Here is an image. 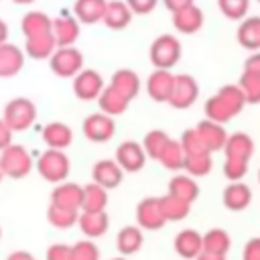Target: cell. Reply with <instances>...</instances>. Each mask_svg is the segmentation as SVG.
Instances as JSON below:
<instances>
[{
  "instance_id": "obj_24",
  "label": "cell",
  "mask_w": 260,
  "mask_h": 260,
  "mask_svg": "<svg viewBox=\"0 0 260 260\" xmlns=\"http://www.w3.org/2000/svg\"><path fill=\"white\" fill-rule=\"evenodd\" d=\"M102 20H104V24H106L108 28H112V30H122V28H126V26L130 24V20H132V10L128 8L126 2H122V0H112V2H108Z\"/></svg>"
},
{
  "instance_id": "obj_53",
  "label": "cell",
  "mask_w": 260,
  "mask_h": 260,
  "mask_svg": "<svg viewBox=\"0 0 260 260\" xmlns=\"http://www.w3.org/2000/svg\"><path fill=\"white\" fill-rule=\"evenodd\" d=\"M12 2H16V4H30L32 0H12Z\"/></svg>"
},
{
  "instance_id": "obj_51",
  "label": "cell",
  "mask_w": 260,
  "mask_h": 260,
  "mask_svg": "<svg viewBox=\"0 0 260 260\" xmlns=\"http://www.w3.org/2000/svg\"><path fill=\"white\" fill-rule=\"evenodd\" d=\"M195 260H225V256H223V254H213V252H205V250H201L199 256H197Z\"/></svg>"
},
{
  "instance_id": "obj_5",
  "label": "cell",
  "mask_w": 260,
  "mask_h": 260,
  "mask_svg": "<svg viewBox=\"0 0 260 260\" xmlns=\"http://www.w3.org/2000/svg\"><path fill=\"white\" fill-rule=\"evenodd\" d=\"M0 167L4 177L24 179L32 171V158L22 144H10L0 152Z\"/></svg>"
},
{
  "instance_id": "obj_19",
  "label": "cell",
  "mask_w": 260,
  "mask_h": 260,
  "mask_svg": "<svg viewBox=\"0 0 260 260\" xmlns=\"http://www.w3.org/2000/svg\"><path fill=\"white\" fill-rule=\"evenodd\" d=\"M53 37L57 47H71L79 37V20L69 14H61L53 20Z\"/></svg>"
},
{
  "instance_id": "obj_58",
  "label": "cell",
  "mask_w": 260,
  "mask_h": 260,
  "mask_svg": "<svg viewBox=\"0 0 260 260\" xmlns=\"http://www.w3.org/2000/svg\"><path fill=\"white\" fill-rule=\"evenodd\" d=\"M258 2H260V0H258Z\"/></svg>"
},
{
  "instance_id": "obj_14",
  "label": "cell",
  "mask_w": 260,
  "mask_h": 260,
  "mask_svg": "<svg viewBox=\"0 0 260 260\" xmlns=\"http://www.w3.org/2000/svg\"><path fill=\"white\" fill-rule=\"evenodd\" d=\"M173 83H175V75L169 69H154L146 79V93L154 102H160V104L169 102Z\"/></svg>"
},
{
  "instance_id": "obj_52",
  "label": "cell",
  "mask_w": 260,
  "mask_h": 260,
  "mask_svg": "<svg viewBox=\"0 0 260 260\" xmlns=\"http://www.w3.org/2000/svg\"><path fill=\"white\" fill-rule=\"evenodd\" d=\"M6 39H8V26H6V22L0 18V45L6 43Z\"/></svg>"
},
{
  "instance_id": "obj_17",
  "label": "cell",
  "mask_w": 260,
  "mask_h": 260,
  "mask_svg": "<svg viewBox=\"0 0 260 260\" xmlns=\"http://www.w3.org/2000/svg\"><path fill=\"white\" fill-rule=\"evenodd\" d=\"M195 130L199 132V136H201V140H203V144H205V148L209 150V152H215V150H223V146H225V140H228V132H225V128H223V124H217V122H213V120H201L197 126H195Z\"/></svg>"
},
{
  "instance_id": "obj_40",
  "label": "cell",
  "mask_w": 260,
  "mask_h": 260,
  "mask_svg": "<svg viewBox=\"0 0 260 260\" xmlns=\"http://www.w3.org/2000/svg\"><path fill=\"white\" fill-rule=\"evenodd\" d=\"M169 138H171V136H169L165 130H150V132H146V136H144V140H142V148H144L146 156L156 160L158 154H160V150H162V146L167 144Z\"/></svg>"
},
{
  "instance_id": "obj_15",
  "label": "cell",
  "mask_w": 260,
  "mask_h": 260,
  "mask_svg": "<svg viewBox=\"0 0 260 260\" xmlns=\"http://www.w3.org/2000/svg\"><path fill=\"white\" fill-rule=\"evenodd\" d=\"M51 203L65 207V209H75L81 211V203H83V187L77 183H59L53 193H51Z\"/></svg>"
},
{
  "instance_id": "obj_42",
  "label": "cell",
  "mask_w": 260,
  "mask_h": 260,
  "mask_svg": "<svg viewBox=\"0 0 260 260\" xmlns=\"http://www.w3.org/2000/svg\"><path fill=\"white\" fill-rule=\"evenodd\" d=\"M69 260H100V248L95 246L93 240H79L71 246V256Z\"/></svg>"
},
{
  "instance_id": "obj_23",
  "label": "cell",
  "mask_w": 260,
  "mask_h": 260,
  "mask_svg": "<svg viewBox=\"0 0 260 260\" xmlns=\"http://www.w3.org/2000/svg\"><path fill=\"white\" fill-rule=\"evenodd\" d=\"M43 140L49 148L65 150L73 142V130L63 122H51L43 128Z\"/></svg>"
},
{
  "instance_id": "obj_16",
  "label": "cell",
  "mask_w": 260,
  "mask_h": 260,
  "mask_svg": "<svg viewBox=\"0 0 260 260\" xmlns=\"http://www.w3.org/2000/svg\"><path fill=\"white\" fill-rule=\"evenodd\" d=\"M77 225H79L81 234L87 240H95V238H102L108 232L110 219H108L106 211H79Z\"/></svg>"
},
{
  "instance_id": "obj_12",
  "label": "cell",
  "mask_w": 260,
  "mask_h": 260,
  "mask_svg": "<svg viewBox=\"0 0 260 260\" xmlns=\"http://www.w3.org/2000/svg\"><path fill=\"white\" fill-rule=\"evenodd\" d=\"M124 173H138L144 162H146V152L140 142L136 140H124L116 148V158H114Z\"/></svg>"
},
{
  "instance_id": "obj_8",
  "label": "cell",
  "mask_w": 260,
  "mask_h": 260,
  "mask_svg": "<svg viewBox=\"0 0 260 260\" xmlns=\"http://www.w3.org/2000/svg\"><path fill=\"white\" fill-rule=\"evenodd\" d=\"M197 98H199V85H197L195 77H191L187 73L175 75V83H173L169 104L177 110H187L197 102Z\"/></svg>"
},
{
  "instance_id": "obj_25",
  "label": "cell",
  "mask_w": 260,
  "mask_h": 260,
  "mask_svg": "<svg viewBox=\"0 0 260 260\" xmlns=\"http://www.w3.org/2000/svg\"><path fill=\"white\" fill-rule=\"evenodd\" d=\"M144 236L138 225H124L116 236V248L122 256H132L142 248Z\"/></svg>"
},
{
  "instance_id": "obj_4",
  "label": "cell",
  "mask_w": 260,
  "mask_h": 260,
  "mask_svg": "<svg viewBox=\"0 0 260 260\" xmlns=\"http://www.w3.org/2000/svg\"><path fill=\"white\" fill-rule=\"evenodd\" d=\"M37 171L39 175L49 181V183H63L71 171V162H69V156L63 152V150H55V148H49L45 150L39 160H37Z\"/></svg>"
},
{
  "instance_id": "obj_37",
  "label": "cell",
  "mask_w": 260,
  "mask_h": 260,
  "mask_svg": "<svg viewBox=\"0 0 260 260\" xmlns=\"http://www.w3.org/2000/svg\"><path fill=\"white\" fill-rule=\"evenodd\" d=\"M77 217H79V211L75 209H65V207H59V205H53L49 203V209H47V219L53 228L57 230H69L77 223Z\"/></svg>"
},
{
  "instance_id": "obj_22",
  "label": "cell",
  "mask_w": 260,
  "mask_h": 260,
  "mask_svg": "<svg viewBox=\"0 0 260 260\" xmlns=\"http://www.w3.org/2000/svg\"><path fill=\"white\" fill-rule=\"evenodd\" d=\"M24 65V53L12 45L2 43L0 45V77H12L16 75Z\"/></svg>"
},
{
  "instance_id": "obj_45",
  "label": "cell",
  "mask_w": 260,
  "mask_h": 260,
  "mask_svg": "<svg viewBox=\"0 0 260 260\" xmlns=\"http://www.w3.org/2000/svg\"><path fill=\"white\" fill-rule=\"evenodd\" d=\"M124 2L132 10V14H148L154 10L158 0H124Z\"/></svg>"
},
{
  "instance_id": "obj_13",
  "label": "cell",
  "mask_w": 260,
  "mask_h": 260,
  "mask_svg": "<svg viewBox=\"0 0 260 260\" xmlns=\"http://www.w3.org/2000/svg\"><path fill=\"white\" fill-rule=\"evenodd\" d=\"M91 179H93V183L102 185L104 189H116L124 179V171L120 169V165L114 158H102L93 165Z\"/></svg>"
},
{
  "instance_id": "obj_34",
  "label": "cell",
  "mask_w": 260,
  "mask_h": 260,
  "mask_svg": "<svg viewBox=\"0 0 260 260\" xmlns=\"http://www.w3.org/2000/svg\"><path fill=\"white\" fill-rule=\"evenodd\" d=\"M106 205H108V189H104L93 181L83 187L81 211H106Z\"/></svg>"
},
{
  "instance_id": "obj_54",
  "label": "cell",
  "mask_w": 260,
  "mask_h": 260,
  "mask_svg": "<svg viewBox=\"0 0 260 260\" xmlns=\"http://www.w3.org/2000/svg\"><path fill=\"white\" fill-rule=\"evenodd\" d=\"M110 260H126V256H118V258H110Z\"/></svg>"
},
{
  "instance_id": "obj_3",
  "label": "cell",
  "mask_w": 260,
  "mask_h": 260,
  "mask_svg": "<svg viewBox=\"0 0 260 260\" xmlns=\"http://www.w3.org/2000/svg\"><path fill=\"white\" fill-rule=\"evenodd\" d=\"M2 120L12 132H24L37 120V106L28 98H14L4 106Z\"/></svg>"
},
{
  "instance_id": "obj_30",
  "label": "cell",
  "mask_w": 260,
  "mask_h": 260,
  "mask_svg": "<svg viewBox=\"0 0 260 260\" xmlns=\"http://www.w3.org/2000/svg\"><path fill=\"white\" fill-rule=\"evenodd\" d=\"M20 28L24 32V37H39V35H47L53 32V20L45 14V12H26L20 20Z\"/></svg>"
},
{
  "instance_id": "obj_27",
  "label": "cell",
  "mask_w": 260,
  "mask_h": 260,
  "mask_svg": "<svg viewBox=\"0 0 260 260\" xmlns=\"http://www.w3.org/2000/svg\"><path fill=\"white\" fill-rule=\"evenodd\" d=\"M110 85H112L116 91H120V93L130 102V100H134V98L138 95V91H140V77H138L132 69H118V71L112 75Z\"/></svg>"
},
{
  "instance_id": "obj_44",
  "label": "cell",
  "mask_w": 260,
  "mask_h": 260,
  "mask_svg": "<svg viewBox=\"0 0 260 260\" xmlns=\"http://www.w3.org/2000/svg\"><path fill=\"white\" fill-rule=\"evenodd\" d=\"M69 256H71V246L57 242V244H51L47 248L45 260H69Z\"/></svg>"
},
{
  "instance_id": "obj_10",
  "label": "cell",
  "mask_w": 260,
  "mask_h": 260,
  "mask_svg": "<svg viewBox=\"0 0 260 260\" xmlns=\"http://www.w3.org/2000/svg\"><path fill=\"white\" fill-rule=\"evenodd\" d=\"M104 79L98 71L93 69H81L75 77H73V93L77 100L81 102H91L98 100L102 89H104Z\"/></svg>"
},
{
  "instance_id": "obj_7",
  "label": "cell",
  "mask_w": 260,
  "mask_h": 260,
  "mask_svg": "<svg viewBox=\"0 0 260 260\" xmlns=\"http://www.w3.org/2000/svg\"><path fill=\"white\" fill-rule=\"evenodd\" d=\"M49 65H51L53 73L59 77H75L83 69V55L73 45L57 47L55 53L49 57Z\"/></svg>"
},
{
  "instance_id": "obj_57",
  "label": "cell",
  "mask_w": 260,
  "mask_h": 260,
  "mask_svg": "<svg viewBox=\"0 0 260 260\" xmlns=\"http://www.w3.org/2000/svg\"><path fill=\"white\" fill-rule=\"evenodd\" d=\"M258 181H260V171H258Z\"/></svg>"
},
{
  "instance_id": "obj_1",
  "label": "cell",
  "mask_w": 260,
  "mask_h": 260,
  "mask_svg": "<svg viewBox=\"0 0 260 260\" xmlns=\"http://www.w3.org/2000/svg\"><path fill=\"white\" fill-rule=\"evenodd\" d=\"M223 175L230 181H242L248 173V165L254 154V140L246 132L230 134L223 146Z\"/></svg>"
},
{
  "instance_id": "obj_31",
  "label": "cell",
  "mask_w": 260,
  "mask_h": 260,
  "mask_svg": "<svg viewBox=\"0 0 260 260\" xmlns=\"http://www.w3.org/2000/svg\"><path fill=\"white\" fill-rule=\"evenodd\" d=\"M169 195H175L187 203H193L199 197V185L191 175H175L169 181Z\"/></svg>"
},
{
  "instance_id": "obj_11",
  "label": "cell",
  "mask_w": 260,
  "mask_h": 260,
  "mask_svg": "<svg viewBox=\"0 0 260 260\" xmlns=\"http://www.w3.org/2000/svg\"><path fill=\"white\" fill-rule=\"evenodd\" d=\"M167 223L162 211H160V203L158 197H146L136 205V225L144 232H156Z\"/></svg>"
},
{
  "instance_id": "obj_55",
  "label": "cell",
  "mask_w": 260,
  "mask_h": 260,
  "mask_svg": "<svg viewBox=\"0 0 260 260\" xmlns=\"http://www.w3.org/2000/svg\"><path fill=\"white\" fill-rule=\"evenodd\" d=\"M2 177H4V173H2V167H0V181H2Z\"/></svg>"
},
{
  "instance_id": "obj_56",
  "label": "cell",
  "mask_w": 260,
  "mask_h": 260,
  "mask_svg": "<svg viewBox=\"0 0 260 260\" xmlns=\"http://www.w3.org/2000/svg\"><path fill=\"white\" fill-rule=\"evenodd\" d=\"M0 240H2V228H0Z\"/></svg>"
},
{
  "instance_id": "obj_50",
  "label": "cell",
  "mask_w": 260,
  "mask_h": 260,
  "mask_svg": "<svg viewBox=\"0 0 260 260\" xmlns=\"http://www.w3.org/2000/svg\"><path fill=\"white\" fill-rule=\"evenodd\" d=\"M6 260H39V258H35L32 254H28L24 250H16V252H10L6 256Z\"/></svg>"
},
{
  "instance_id": "obj_39",
  "label": "cell",
  "mask_w": 260,
  "mask_h": 260,
  "mask_svg": "<svg viewBox=\"0 0 260 260\" xmlns=\"http://www.w3.org/2000/svg\"><path fill=\"white\" fill-rule=\"evenodd\" d=\"M238 87L242 89V93L246 98V104H260V75L242 71Z\"/></svg>"
},
{
  "instance_id": "obj_6",
  "label": "cell",
  "mask_w": 260,
  "mask_h": 260,
  "mask_svg": "<svg viewBox=\"0 0 260 260\" xmlns=\"http://www.w3.org/2000/svg\"><path fill=\"white\" fill-rule=\"evenodd\" d=\"M181 59V43L173 35H160L150 45V63L156 69H171Z\"/></svg>"
},
{
  "instance_id": "obj_20",
  "label": "cell",
  "mask_w": 260,
  "mask_h": 260,
  "mask_svg": "<svg viewBox=\"0 0 260 260\" xmlns=\"http://www.w3.org/2000/svg\"><path fill=\"white\" fill-rule=\"evenodd\" d=\"M221 199L230 211H244L252 203V189L242 181H232L223 189Z\"/></svg>"
},
{
  "instance_id": "obj_26",
  "label": "cell",
  "mask_w": 260,
  "mask_h": 260,
  "mask_svg": "<svg viewBox=\"0 0 260 260\" xmlns=\"http://www.w3.org/2000/svg\"><path fill=\"white\" fill-rule=\"evenodd\" d=\"M108 0H75L73 4V14L79 22L83 24H93L104 18Z\"/></svg>"
},
{
  "instance_id": "obj_9",
  "label": "cell",
  "mask_w": 260,
  "mask_h": 260,
  "mask_svg": "<svg viewBox=\"0 0 260 260\" xmlns=\"http://www.w3.org/2000/svg\"><path fill=\"white\" fill-rule=\"evenodd\" d=\"M83 134L87 140L91 142H108L114 134H116V122L112 116L104 114V112H95L89 114L83 120Z\"/></svg>"
},
{
  "instance_id": "obj_2",
  "label": "cell",
  "mask_w": 260,
  "mask_h": 260,
  "mask_svg": "<svg viewBox=\"0 0 260 260\" xmlns=\"http://www.w3.org/2000/svg\"><path fill=\"white\" fill-rule=\"evenodd\" d=\"M246 106V98L242 89L234 83H228L219 87L207 102H205V118L213 120L217 124H225L232 118H236Z\"/></svg>"
},
{
  "instance_id": "obj_38",
  "label": "cell",
  "mask_w": 260,
  "mask_h": 260,
  "mask_svg": "<svg viewBox=\"0 0 260 260\" xmlns=\"http://www.w3.org/2000/svg\"><path fill=\"white\" fill-rule=\"evenodd\" d=\"M213 167V160H211V152H203V154H189L185 156V162H183V169L187 171V175H191L193 179L195 177H205Z\"/></svg>"
},
{
  "instance_id": "obj_33",
  "label": "cell",
  "mask_w": 260,
  "mask_h": 260,
  "mask_svg": "<svg viewBox=\"0 0 260 260\" xmlns=\"http://www.w3.org/2000/svg\"><path fill=\"white\" fill-rule=\"evenodd\" d=\"M158 203H160V211H162L167 221H181L191 211V203H187L175 195H169V193L158 197Z\"/></svg>"
},
{
  "instance_id": "obj_21",
  "label": "cell",
  "mask_w": 260,
  "mask_h": 260,
  "mask_svg": "<svg viewBox=\"0 0 260 260\" xmlns=\"http://www.w3.org/2000/svg\"><path fill=\"white\" fill-rule=\"evenodd\" d=\"M203 12L201 8H197L195 4L179 10V12H173V26L183 32V35H193L197 32L201 26H203Z\"/></svg>"
},
{
  "instance_id": "obj_28",
  "label": "cell",
  "mask_w": 260,
  "mask_h": 260,
  "mask_svg": "<svg viewBox=\"0 0 260 260\" xmlns=\"http://www.w3.org/2000/svg\"><path fill=\"white\" fill-rule=\"evenodd\" d=\"M238 43L248 51H260V16H248L238 26Z\"/></svg>"
},
{
  "instance_id": "obj_29",
  "label": "cell",
  "mask_w": 260,
  "mask_h": 260,
  "mask_svg": "<svg viewBox=\"0 0 260 260\" xmlns=\"http://www.w3.org/2000/svg\"><path fill=\"white\" fill-rule=\"evenodd\" d=\"M98 104H100V112H104V114H108V116L114 118V116L124 114L130 102H128L120 91H116L112 85H106V87L102 89L100 98H98Z\"/></svg>"
},
{
  "instance_id": "obj_47",
  "label": "cell",
  "mask_w": 260,
  "mask_h": 260,
  "mask_svg": "<svg viewBox=\"0 0 260 260\" xmlns=\"http://www.w3.org/2000/svg\"><path fill=\"white\" fill-rule=\"evenodd\" d=\"M12 134H14V132H12V130L8 128V124L0 118V152H2L6 146L12 144Z\"/></svg>"
},
{
  "instance_id": "obj_36",
  "label": "cell",
  "mask_w": 260,
  "mask_h": 260,
  "mask_svg": "<svg viewBox=\"0 0 260 260\" xmlns=\"http://www.w3.org/2000/svg\"><path fill=\"white\" fill-rule=\"evenodd\" d=\"M232 248V238L225 230L221 228H211L209 232L203 234V250L213 252V254H228Z\"/></svg>"
},
{
  "instance_id": "obj_18",
  "label": "cell",
  "mask_w": 260,
  "mask_h": 260,
  "mask_svg": "<svg viewBox=\"0 0 260 260\" xmlns=\"http://www.w3.org/2000/svg\"><path fill=\"white\" fill-rule=\"evenodd\" d=\"M175 252L185 258V260H195L199 256V252L203 250V236L197 232V230H181L177 236H175Z\"/></svg>"
},
{
  "instance_id": "obj_43",
  "label": "cell",
  "mask_w": 260,
  "mask_h": 260,
  "mask_svg": "<svg viewBox=\"0 0 260 260\" xmlns=\"http://www.w3.org/2000/svg\"><path fill=\"white\" fill-rule=\"evenodd\" d=\"M217 6L223 12V16H228L232 20H240L248 14L250 0H217Z\"/></svg>"
},
{
  "instance_id": "obj_35",
  "label": "cell",
  "mask_w": 260,
  "mask_h": 260,
  "mask_svg": "<svg viewBox=\"0 0 260 260\" xmlns=\"http://www.w3.org/2000/svg\"><path fill=\"white\" fill-rule=\"evenodd\" d=\"M156 160H158L165 169H169V171H179V169H183L185 152H183L181 142H179V140L169 138V140H167V144L162 146V150H160V154H158V158H156Z\"/></svg>"
},
{
  "instance_id": "obj_49",
  "label": "cell",
  "mask_w": 260,
  "mask_h": 260,
  "mask_svg": "<svg viewBox=\"0 0 260 260\" xmlns=\"http://www.w3.org/2000/svg\"><path fill=\"white\" fill-rule=\"evenodd\" d=\"M162 2H165V6L171 12H179V10H183V8H187V6L193 4V0H162Z\"/></svg>"
},
{
  "instance_id": "obj_41",
  "label": "cell",
  "mask_w": 260,
  "mask_h": 260,
  "mask_svg": "<svg viewBox=\"0 0 260 260\" xmlns=\"http://www.w3.org/2000/svg\"><path fill=\"white\" fill-rule=\"evenodd\" d=\"M179 142H181V146H183L185 156H189V154H203V152H209V150L205 148V144H203L199 132H197L195 128H187V130L181 134V140H179Z\"/></svg>"
},
{
  "instance_id": "obj_46",
  "label": "cell",
  "mask_w": 260,
  "mask_h": 260,
  "mask_svg": "<svg viewBox=\"0 0 260 260\" xmlns=\"http://www.w3.org/2000/svg\"><path fill=\"white\" fill-rule=\"evenodd\" d=\"M242 260H260V238H252L246 242L242 250Z\"/></svg>"
},
{
  "instance_id": "obj_32",
  "label": "cell",
  "mask_w": 260,
  "mask_h": 260,
  "mask_svg": "<svg viewBox=\"0 0 260 260\" xmlns=\"http://www.w3.org/2000/svg\"><path fill=\"white\" fill-rule=\"evenodd\" d=\"M55 49H57V43H55L53 32L39 35V37H28L26 43H24V51L32 59H49L55 53Z\"/></svg>"
},
{
  "instance_id": "obj_48",
  "label": "cell",
  "mask_w": 260,
  "mask_h": 260,
  "mask_svg": "<svg viewBox=\"0 0 260 260\" xmlns=\"http://www.w3.org/2000/svg\"><path fill=\"white\" fill-rule=\"evenodd\" d=\"M244 71L260 75V53H252V55L244 61Z\"/></svg>"
}]
</instances>
